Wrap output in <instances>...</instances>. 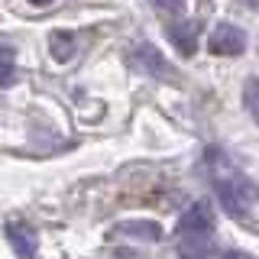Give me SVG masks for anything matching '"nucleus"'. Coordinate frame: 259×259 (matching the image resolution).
Listing matches in <instances>:
<instances>
[{"label":"nucleus","mask_w":259,"mask_h":259,"mask_svg":"<svg viewBox=\"0 0 259 259\" xmlns=\"http://www.w3.org/2000/svg\"><path fill=\"white\" fill-rule=\"evenodd\" d=\"M207 175H210V188L221 201L224 214L246 224L253 217V204H256V188L246 182V175L240 168H233L230 159L217 149H207Z\"/></svg>","instance_id":"obj_1"},{"label":"nucleus","mask_w":259,"mask_h":259,"mask_svg":"<svg viewBox=\"0 0 259 259\" xmlns=\"http://www.w3.org/2000/svg\"><path fill=\"white\" fill-rule=\"evenodd\" d=\"M214 214H210L207 201H198L182 214V221L175 227V246L182 259H204L210 256L214 246Z\"/></svg>","instance_id":"obj_2"},{"label":"nucleus","mask_w":259,"mask_h":259,"mask_svg":"<svg viewBox=\"0 0 259 259\" xmlns=\"http://www.w3.org/2000/svg\"><path fill=\"white\" fill-rule=\"evenodd\" d=\"M130 65H133L136 71H146V75L159 78V81H178V75L168 68V62L162 59V52L156 46H149V42H140L133 52H130Z\"/></svg>","instance_id":"obj_3"},{"label":"nucleus","mask_w":259,"mask_h":259,"mask_svg":"<svg viewBox=\"0 0 259 259\" xmlns=\"http://www.w3.org/2000/svg\"><path fill=\"white\" fill-rule=\"evenodd\" d=\"M207 49L214 55H243L246 49V32L233 23H217L207 36Z\"/></svg>","instance_id":"obj_4"},{"label":"nucleus","mask_w":259,"mask_h":259,"mask_svg":"<svg viewBox=\"0 0 259 259\" xmlns=\"http://www.w3.org/2000/svg\"><path fill=\"white\" fill-rule=\"evenodd\" d=\"M165 36H168V42L175 46V52L182 55V59H191V55L198 52L201 23H194V20H178V23H168V26H165Z\"/></svg>","instance_id":"obj_5"},{"label":"nucleus","mask_w":259,"mask_h":259,"mask_svg":"<svg viewBox=\"0 0 259 259\" xmlns=\"http://www.w3.org/2000/svg\"><path fill=\"white\" fill-rule=\"evenodd\" d=\"M4 233H7V240H10V246L16 249V256H20V259H32V256H36L39 237H36V230H32L29 224H16V221H10V224L4 227Z\"/></svg>","instance_id":"obj_6"},{"label":"nucleus","mask_w":259,"mask_h":259,"mask_svg":"<svg viewBox=\"0 0 259 259\" xmlns=\"http://www.w3.org/2000/svg\"><path fill=\"white\" fill-rule=\"evenodd\" d=\"M49 52H52L55 62H68L71 55H75V36L65 32V29L49 32Z\"/></svg>","instance_id":"obj_7"},{"label":"nucleus","mask_w":259,"mask_h":259,"mask_svg":"<svg viewBox=\"0 0 259 259\" xmlns=\"http://www.w3.org/2000/svg\"><path fill=\"white\" fill-rule=\"evenodd\" d=\"M123 233H136V237H149V240H162V227L152 221H130L120 227Z\"/></svg>","instance_id":"obj_8"},{"label":"nucleus","mask_w":259,"mask_h":259,"mask_svg":"<svg viewBox=\"0 0 259 259\" xmlns=\"http://www.w3.org/2000/svg\"><path fill=\"white\" fill-rule=\"evenodd\" d=\"M243 104H246L249 117H253L256 126H259V81L256 78H249L246 84H243Z\"/></svg>","instance_id":"obj_9"},{"label":"nucleus","mask_w":259,"mask_h":259,"mask_svg":"<svg viewBox=\"0 0 259 259\" xmlns=\"http://www.w3.org/2000/svg\"><path fill=\"white\" fill-rule=\"evenodd\" d=\"M152 4V10L162 13V16H178L185 10V0H149Z\"/></svg>","instance_id":"obj_10"},{"label":"nucleus","mask_w":259,"mask_h":259,"mask_svg":"<svg viewBox=\"0 0 259 259\" xmlns=\"http://www.w3.org/2000/svg\"><path fill=\"white\" fill-rule=\"evenodd\" d=\"M13 78H16V65L7 59V55H0V88L13 84Z\"/></svg>","instance_id":"obj_11"},{"label":"nucleus","mask_w":259,"mask_h":259,"mask_svg":"<svg viewBox=\"0 0 259 259\" xmlns=\"http://www.w3.org/2000/svg\"><path fill=\"white\" fill-rule=\"evenodd\" d=\"M29 4H32V7H49L52 0H29Z\"/></svg>","instance_id":"obj_12"},{"label":"nucleus","mask_w":259,"mask_h":259,"mask_svg":"<svg viewBox=\"0 0 259 259\" xmlns=\"http://www.w3.org/2000/svg\"><path fill=\"white\" fill-rule=\"evenodd\" d=\"M224 259H246V256H243V253H227Z\"/></svg>","instance_id":"obj_13"},{"label":"nucleus","mask_w":259,"mask_h":259,"mask_svg":"<svg viewBox=\"0 0 259 259\" xmlns=\"http://www.w3.org/2000/svg\"><path fill=\"white\" fill-rule=\"evenodd\" d=\"M246 7H253V10H259V0H243Z\"/></svg>","instance_id":"obj_14"}]
</instances>
